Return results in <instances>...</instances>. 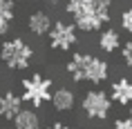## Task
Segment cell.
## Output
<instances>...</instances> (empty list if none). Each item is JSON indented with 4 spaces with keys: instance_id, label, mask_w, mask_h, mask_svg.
I'll return each instance as SVG.
<instances>
[{
    "instance_id": "1",
    "label": "cell",
    "mask_w": 132,
    "mask_h": 129,
    "mask_svg": "<svg viewBox=\"0 0 132 129\" xmlns=\"http://www.w3.org/2000/svg\"><path fill=\"white\" fill-rule=\"evenodd\" d=\"M65 71L72 82H90L96 87L110 78V62L87 51H74L65 65Z\"/></svg>"
},
{
    "instance_id": "2",
    "label": "cell",
    "mask_w": 132,
    "mask_h": 129,
    "mask_svg": "<svg viewBox=\"0 0 132 129\" xmlns=\"http://www.w3.org/2000/svg\"><path fill=\"white\" fill-rule=\"evenodd\" d=\"M65 11L76 25L78 31L92 34V31H103V27L112 20V9L98 7L94 0H65Z\"/></svg>"
},
{
    "instance_id": "3",
    "label": "cell",
    "mask_w": 132,
    "mask_h": 129,
    "mask_svg": "<svg viewBox=\"0 0 132 129\" xmlns=\"http://www.w3.org/2000/svg\"><path fill=\"white\" fill-rule=\"evenodd\" d=\"M34 56H36L34 47L20 36L7 38L0 45V62L9 71H25V69H29L31 62H34Z\"/></svg>"
},
{
    "instance_id": "4",
    "label": "cell",
    "mask_w": 132,
    "mask_h": 129,
    "mask_svg": "<svg viewBox=\"0 0 132 129\" xmlns=\"http://www.w3.org/2000/svg\"><path fill=\"white\" fill-rule=\"evenodd\" d=\"M52 94H54V80L47 78L45 74H40V71H34V74L25 76L20 80L22 100L34 109H40L47 102H52Z\"/></svg>"
},
{
    "instance_id": "5",
    "label": "cell",
    "mask_w": 132,
    "mask_h": 129,
    "mask_svg": "<svg viewBox=\"0 0 132 129\" xmlns=\"http://www.w3.org/2000/svg\"><path fill=\"white\" fill-rule=\"evenodd\" d=\"M112 98H110V91H105V89H90V91H85L83 98H81V111L85 114V118H90V120H105L112 111Z\"/></svg>"
},
{
    "instance_id": "6",
    "label": "cell",
    "mask_w": 132,
    "mask_h": 129,
    "mask_svg": "<svg viewBox=\"0 0 132 129\" xmlns=\"http://www.w3.org/2000/svg\"><path fill=\"white\" fill-rule=\"evenodd\" d=\"M47 42H49V49H54V51H61V54L72 51L78 42L76 25L74 22H65V20H54V27L49 29V34H47Z\"/></svg>"
},
{
    "instance_id": "7",
    "label": "cell",
    "mask_w": 132,
    "mask_h": 129,
    "mask_svg": "<svg viewBox=\"0 0 132 129\" xmlns=\"http://www.w3.org/2000/svg\"><path fill=\"white\" fill-rule=\"evenodd\" d=\"M25 107V100H22L20 94H16L14 89H5L2 94H0V118L2 120H11L22 111Z\"/></svg>"
},
{
    "instance_id": "8",
    "label": "cell",
    "mask_w": 132,
    "mask_h": 129,
    "mask_svg": "<svg viewBox=\"0 0 132 129\" xmlns=\"http://www.w3.org/2000/svg\"><path fill=\"white\" fill-rule=\"evenodd\" d=\"M52 27H54V18L45 9H36V11H31L27 16V29L38 38H45Z\"/></svg>"
},
{
    "instance_id": "9",
    "label": "cell",
    "mask_w": 132,
    "mask_h": 129,
    "mask_svg": "<svg viewBox=\"0 0 132 129\" xmlns=\"http://www.w3.org/2000/svg\"><path fill=\"white\" fill-rule=\"evenodd\" d=\"M110 98H112V102H117L121 107H132V80L130 78L121 76L117 80H112Z\"/></svg>"
},
{
    "instance_id": "10",
    "label": "cell",
    "mask_w": 132,
    "mask_h": 129,
    "mask_svg": "<svg viewBox=\"0 0 132 129\" xmlns=\"http://www.w3.org/2000/svg\"><path fill=\"white\" fill-rule=\"evenodd\" d=\"M52 107L58 111V114H67L72 109L76 107V91L72 87H56L54 94H52V102H49Z\"/></svg>"
},
{
    "instance_id": "11",
    "label": "cell",
    "mask_w": 132,
    "mask_h": 129,
    "mask_svg": "<svg viewBox=\"0 0 132 129\" xmlns=\"http://www.w3.org/2000/svg\"><path fill=\"white\" fill-rule=\"evenodd\" d=\"M98 49L103 51V54H117V51H121V47H123V42H121V34H119L117 29H103L101 34H98Z\"/></svg>"
},
{
    "instance_id": "12",
    "label": "cell",
    "mask_w": 132,
    "mask_h": 129,
    "mask_svg": "<svg viewBox=\"0 0 132 129\" xmlns=\"http://www.w3.org/2000/svg\"><path fill=\"white\" fill-rule=\"evenodd\" d=\"M14 127L16 129H40L43 120L34 107H22V111L14 118Z\"/></svg>"
},
{
    "instance_id": "13",
    "label": "cell",
    "mask_w": 132,
    "mask_h": 129,
    "mask_svg": "<svg viewBox=\"0 0 132 129\" xmlns=\"http://www.w3.org/2000/svg\"><path fill=\"white\" fill-rule=\"evenodd\" d=\"M119 25H121V29H123L125 34H132V7H128V9L121 11V16H119Z\"/></svg>"
},
{
    "instance_id": "14",
    "label": "cell",
    "mask_w": 132,
    "mask_h": 129,
    "mask_svg": "<svg viewBox=\"0 0 132 129\" xmlns=\"http://www.w3.org/2000/svg\"><path fill=\"white\" fill-rule=\"evenodd\" d=\"M16 18V9H14V0H0V18Z\"/></svg>"
},
{
    "instance_id": "15",
    "label": "cell",
    "mask_w": 132,
    "mask_h": 129,
    "mask_svg": "<svg viewBox=\"0 0 132 129\" xmlns=\"http://www.w3.org/2000/svg\"><path fill=\"white\" fill-rule=\"evenodd\" d=\"M121 60L125 67H132V40H125L121 47Z\"/></svg>"
},
{
    "instance_id": "16",
    "label": "cell",
    "mask_w": 132,
    "mask_h": 129,
    "mask_svg": "<svg viewBox=\"0 0 132 129\" xmlns=\"http://www.w3.org/2000/svg\"><path fill=\"white\" fill-rule=\"evenodd\" d=\"M112 129H132V120L125 116V118H117L112 122Z\"/></svg>"
},
{
    "instance_id": "17",
    "label": "cell",
    "mask_w": 132,
    "mask_h": 129,
    "mask_svg": "<svg viewBox=\"0 0 132 129\" xmlns=\"http://www.w3.org/2000/svg\"><path fill=\"white\" fill-rule=\"evenodd\" d=\"M47 129H72L67 122H52V125H47Z\"/></svg>"
},
{
    "instance_id": "18",
    "label": "cell",
    "mask_w": 132,
    "mask_h": 129,
    "mask_svg": "<svg viewBox=\"0 0 132 129\" xmlns=\"http://www.w3.org/2000/svg\"><path fill=\"white\" fill-rule=\"evenodd\" d=\"M94 2L103 9H112V5H114V0H94Z\"/></svg>"
},
{
    "instance_id": "19",
    "label": "cell",
    "mask_w": 132,
    "mask_h": 129,
    "mask_svg": "<svg viewBox=\"0 0 132 129\" xmlns=\"http://www.w3.org/2000/svg\"><path fill=\"white\" fill-rule=\"evenodd\" d=\"M45 5H49V7H58V5H63L65 0H43Z\"/></svg>"
},
{
    "instance_id": "20",
    "label": "cell",
    "mask_w": 132,
    "mask_h": 129,
    "mask_svg": "<svg viewBox=\"0 0 132 129\" xmlns=\"http://www.w3.org/2000/svg\"><path fill=\"white\" fill-rule=\"evenodd\" d=\"M128 118H130V120H132V107H130V111H128Z\"/></svg>"
},
{
    "instance_id": "21",
    "label": "cell",
    "mask_w": 132,
    "mask_h": 129,
    "mask_svg": "<svg viewBox=\"0 0 132 129\" xmlns=\"http://www.w3.org/2000/svg\"><path fill=\"white\" fill-rule=\"evenodd\" d=\"M0 129H2V118H0Z\"/></svg>"
},
{
    "instance_id": "22",
    "label": "cell",
    "mask_w": 132,
    "mask_h": 129,
    "mask_svg": "<svg viewBox=\"0 0 132 129\" xmlns=\"http://www.w3.org/2000/svg\"><path fill=\"white\" fill-rule=\"evenodd\" d=\"M14 2H16V0H14Z\"/></svg>"
}]
</instances>
